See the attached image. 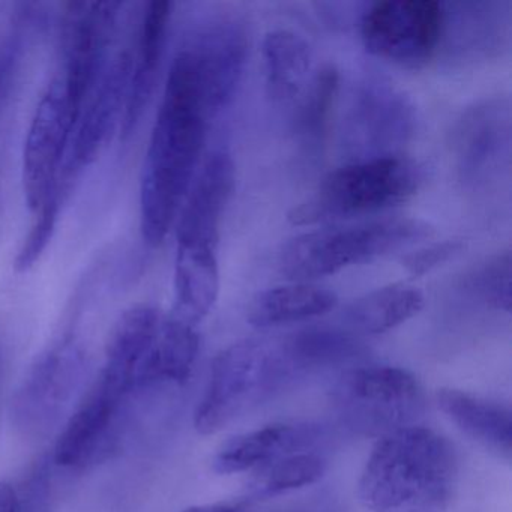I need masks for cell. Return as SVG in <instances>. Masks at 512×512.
I'll use <instances>...</instances> for the list:
<instances>
[{
    "label": "cell",
    "mask_w": 512,
    "mask_h": 512,
    "mask_svg": "<svg viewBox=\"0 0 512 512\" xmlns=\"http://www.w3.org/2000/svg\"><path fill=\"white\" fill-rule=\"evenodd\" d=\"M133 71V52L112 53L100 79L83 104L65 155L55 197L67 202L74 182L91 166L112 139L124 119Z\"/></svg>",
    "instance_id": "cell-10"
},
{
    "label": "cell",
    "mask_w": 512,
    "mask_h": 512,
    "mask_svg": "<svg viewBox=\"0 0 512 512\" xmlns=\"http://www.w3.org/2000/svg\"><path fill=\"white\" fill-rule=\"evenodd\" d=\"M332 403L350 430L380 439L415 425L424 413L425 394L409 371L371 365L344 373L332 389Z\"/></svg>",
    "instance_id": "cell-8"
},
{
    "label": "cell",
    "mask_w": 512,
    "mask_h": 512,
    "mask_svg": "<svg viewBox=\"0 0 512 512\" xmlns=\"http://www.w3.org/2000/svg\"><path fill=\"white\" fill-rule=\"evenodd\" d=\"M511 143V113L503 101H487L470 109L455 134L461 173L466 181L487 179L503 160Z\"/></svg>",
    "instance_id": "cell-16"
},
{
    "label": "cell",
    "mask_w": 512,
    "mask_h": 512,
    "mask_svg": "<svg viewBox=\"0 0 512 512\" xmlns=\"http://www.w3.org/2000/svg\"><path fill=\"white\" fill-rule=\"evenodd\" d=\"M266 512H319L313 511V509H275V511H266Z\"/></svg>",
    "instance_id": "cell-32"
},
{
    "label": "cell",
    "mask_w": 512,
    "mask_h": 512,
    "mask_svg": "<svg viewBox=\"0 0 512 512\" xmlns=\"http://www.w3.org/2000/svg\"><path fill=\"white\" fill-rule=\"evenodd\" d=\"M293 377L280 344L259 340L232 344L212 362L211 377L194 416L196 430L203 436L218 433Z\"/></svg>",
    "instance_id": "cell-6"
},
{
    "label": "cell",
    "mask_w": 512,
    "mask_h": 512,
    "mask_svg": "<svg viewBox=\"0 0 512 512\" xmlns=\"http://www.w3.org/2000/svg\"><path fill=\"white\" fill-rule=\"evenodd\" d=\"M205 83L212 113L223 112L235 97L248 53L245 26L233 17H221L202 29L190 43Z\"/></svg>",
    "instance_id": "cell-15"
},
{
    "label": "cell",
    "mask_w": 512,
    "mask_h": 512,
    "mask_svg": "<svg viewBox=\"0 0 512 512\" xmlns=\"http://www.w3.org/2000/svg\"><path fill=\"white\" fill-rule=\"evenodd\" d=\"M326 461L311 452H298L260 467L251 482L250 499L266 500L307 487L322 478Z\"/></svg>",
    "instance_id": "cell-25"
},
{
    "label": "cell",
    "mask_w": 512,
    "mask_h": 512,
    "mask_svg": "<svg viewBox=\"0 0 512 512\" xmlns=\"http://www.w3.org/2000/svg\"><path fill=\"white\" fill-rule=\"evenodd\" d=\"M469 287L485 304L499 311H511V253L497 254L473 271Z\"/></svg>",
    "instance_id": "cell-27"
},
{
    "label": "cell",
    "mask_w": 512,
    "mask_h": 512,
    "mask_svg": "<svg viewBox=\"0 0 512 512\" xmlns=\"http://www.w3.org/2000/svg\"><path fill=\"white\" fill-rule=\"evenodd\" d=\"M77 118L67 88L55 73L32 116L23 148V193L34 215L52 202Z\"/></svg>",
    "instance_id": "cell-11"
},
{
    "label": "cell",
    "mask_w": 512,
    "mask_h": 512,
    "mask_svg": "<svg viewBox=\"0 0 512 512\" xmlns=\"http://www.w3.org/2000/svg\"><path fill=\"white\" fill-rule=\"evenodd\" d=\"M88 367V350L74 335H65L44 350L11 401L17 430L29 439L49 436L82 391Z\"/></svg>",
    "instance_id": "cell-9"
},
{
    "label": "cell",
    "mask_w": 512,
    "mask_h": 512,
    "mask_svg": "<svg viewBox=\"0 0 512 512\" xmlns=\"http://www.w3.org/2000/svg\"><path fill=\"white\" fill-rule=\"evenodd\" d=\"M163 316L157 308L139 304L119 317L103 367L56 443L58 466L82 470L109 451L131 400L142 392L140 371Z\"/></svg>",
    "instance_id": "cell-2"
},
{
    "label": "cell",
    "mask_w": 512,
    "mask_h": 512,
    "mask_svg": "<svg viewBox=\"0 0 512 512\" xmlns=\"http://www.w3.org/2000/svg\"><path fill=\"white\" fill-rule=\"evenodd\" d=\"M424 301V295L415 287L392 284L353 301L344 319L355 331L383 334L415 317L424 308Z\"/></svg>",
    "instance_id": "cell-23"
},
{
    "label": "cell",
    "mask_w": 512,
    "mask_h": 512,
    "mask_svg": "<svg viewBox=\"0 0 512 512\" xmlns=\"http://www.w3.org/2000/svg\"><path fill=\"white\" fill-rule=\"evenodd\" d=\"M322 436L319 425L277 422L227 440L215 454L212 467L220 475L266 466L278 458L307 452Z\"/></svg>",
    "instance_id": "cell-17"
},
{
    "label": "cell",
    "mask_w": 512,
    "mask_h": 512,
    "mask_svg": "<svg viewBox=\"0 0 512 512\" xmlns=\"http://www.w3.org/2000/svg\"><path fill=\"white\" fill-rule=\"evenodd\" d=\"M122 8L121 2H73L65 8L56 74L64 82L77 116L112 56Z\"/></svg>",
    "instance_id": "cell-13"
},
{
    "label": "cell",
    "mask_w": 512,
    "mask_h": 512,
    "mask_svg": "<svg viewBox=\"0 0 512 512\" xmlns=\"http://www.w3.org/2000/svg\"><path fill=\"white\" fill-rule=\"evenodd\" d=\"M172 7L167 0H155L143 13L137 50L133 53L130 89L121 124L122 137H128L136 130L154 94L158 71L166 49Z\"/></svg>",
    "instance_id": "cell-18"
},
{
    "label": "cell",
    "mask_w": 512,
    "mask_h": 512,
    "mask_svg": "<svg viewBox=\"0 0 512 512\" xmlns=\"http://www.w3.org/2000/svg\"><path fill=\"white\" fill-rule=\"evenodd\" d=\"M431 235L433 229L427 223L412 218L316 230L287 242L280 254V269L289 280L308 283L379 259Z\"/></svg>",
    "instance_id": "cell-7"
},
{
    "label": "cell",
    "mask_w": 512,
    "mask_h": 512,
    "mask_svg": "<svg viewBox=\"0 0 512 512\" xmlns=\"http://www.w3.org/2000/svg\"><path fill=\"white\" fill-rule=\"evenodd\" d=\"M332 290L311 283H292L259 293L248 308V322L256 328H275L323 316L337 307Z\"/></svg>",
    "instance_id": "cell-21"
},
{
    "label": "cell",
    "mask_w": 512,
    "mask_h": 512,
    "mask_svg": "<svg viewBox=\"0 0 512 512\" xmlns=\"http://www.w3.org/2000/svg\"><path fill=\"white\" fill-rule=\"evenodd\" d=\"M457 482L454 446L430 428L410 425L377 440L359 497L371 512H445Z\"/></svg>",
    "instance_id": "cell-3"
},
{
    "label": "cell",
    "mask_w": 512,
    "mask_h": 512,
    "mask_svg": "<svg viewBox=\"0 0 512 512\" xmlns=\"http://www.w3.org/2000/svg\"><path fill=\"white\" fill-rule=\"evenodd\" d=\"M463 248L464 242L461 239H448V241L437 242L415 253L407 254L401 263L413 277H421L436 269L437 266L449 262L452 257L460 254Z\"/></svg>",
    "instance_id": "cell-29"
},
{
    "label": "cell",
    "mask_w": 512,
    "mask_h": 512,
    "mask_svg": "<svg viewBox=\"0 0 512 512\" xmlns=\"http://www.w3.org/2000/svg\"><path fill=\"white\" fill-rule=\"evenodd\" d=\"M445 13L436 0H385L362 17L365 49L406 68L427 64L442 38Z\"/></svg>",
    "instance_id": "cell-12"
},
{
    "label": "cell",
    "mask_w": 512,
    "mask_h": 512,
    "mask_svg": "<svg viewBox=\"0 0 512 512\" xmlns=\"http://www.w3.org/2000/svg\"><path fill=\"white\" fill-rule=\"evenodd\" d=\"M244 503H214V505L193 506L184 512H241Z\"/></svg>",
    "instance_id": "cell-31"
},
{
    "label": "cell",
    "mask_w": 512,
    "mask_h": 512,
    "mask_svg": "<svg viewBox=\"0 0 512 512\" xmlns=\"http://www.w3.org/2000/svg\"><path fill=\"white\" fill-rule=\"evenodd\" d=\"M278 344L295 376L304 371L343 364L362 353V344L350 332L328 326L302 329Z\"/></svg>",
    "instance_id": "cell-24"
},
{
    "label": "cell",
    "mask_w": 512,
    "mask_h": 512,
    "mask_svg": "<svg viewBox=\"0 0 512 512\" xmlns=\"http://www.w3.org/2000/svg\"><path fill=\"white\" fill-rule=\"evenodd\" d=\"M340 88V73L334 65H325L311 80L298 115V130L308 142H319L328 127Z\"/></svg>",
    "instance_id": "cell-26"
},
{
    "label": "cell",
    "mask_w": 512,
    "mask_h": 512,
    "mask_svg": "<svg viewBox=\"0 0 512 512\" xmlns=\"http://www.w3.org/2000/svg\"><path fill=\"white\" fill-rule=\"evenodd\" d=\"M266 94L275 103H289L308 85L311 49L301 35L275 29L263 40Z\"/></svg>",
    "instance_id": "cell-22"
},
{
    "label": "cell",
    "mask_w": 512,
    "mask_h": 512,
    "mask_svg": "<svg viewBox=\"0 0 512 512\" xmlns=\"http://www.w3.org/2000/svg\"><path fill=\"white\" fill-rule=\"evenodd\" d=\"M34 20V14H22L0 37V112L7 106L19 77Z\"/></svg>",
    "instance_id": "cell-28"
},
{
    "label": "cell",
    "mask_w": 512,
    "mask_h": 512,
    "mask_svg": "<svg viewBox=\"0 0 512 512\" xmlns=\"http://www.w3.org/2000/svg\"><path fill=\"white\" fill-rule=\"evenodd\" d=\"M0 512H20L16 491L5 482H0Z\"/></svg>",
    "instance_id": "cell-30"
},
{
    "label": "cell",
    "mask_w": 512,
    "mask_h": 512,
    "mask_svg": "<svg viewBox=\"0 0 512 512\" xmlns=\"http://www.w3.org/2000/svg\"><path fill=\"white\" fill-rule=\"evenodd\" d=\"M415 109L403 92L389 83L368 80L353 101L352 125L356 146L368 157L394 155L415 131Z\"/></svg>",
    "instance_id": "cell-14"
},
{
    "label": "cell",
    "mask_w": 512,
    "mask_h": 512,
    "mask_svg": "<svg viewBox=\"0 0 512 512\" xmlns=\"http://www.w3.org/2000/svg\"><path fill=\"white\" fill-rule=\"evenodd\" d=\"M439 409L470 439L503 460L512 457V413L502 404L478 395L443 388L436 394Z\"/></svg>",
    "instance_id": "cell-19"
},
{
    "label": "cell",
    "mask_w": 512,
    "mask_h": 512,
    "mask_svg": "<svg viewBox=\"0 0 512 512\" xmlns=\"http://www.w3.org/2000/svg\"><path fill=\"white\" fill-rule=\"evenodd\" d=\"M214 118L196 58L182 47L167 74L140 178V232L151 248L175 226Z\"/></svg>",
    "instance_id": "cell-1"
},
{
    "label": "cell",
    "mask_w": 512,
    "mask_h": 512,
    "mask_svg": "<svg viewBox=\"0 0 512 512\" xmlns=\"http://www.w3.org/2000/svg\"><path fill=\"white\" fill-rule=\"evenodd\" d=\"M235 188V164L217 151L203 164L176 218V257L172 313L199 325L220 292L218 242L224 212Z\"/></svg>",
    "instance_id": "cell-4"
},
{
    "label": "cell",
    "mask_w": 512,
    "mask_h": 512,
    "mask_svg": "<svg viewBox=\"0 0 512 512\" xmlns=\"http://www.w3.org/2000/svg\"><path fill=\"white\" fill-rule=\"evenodd\" d=\"M424 169L400 154L362 158L329 173L313 196L293 209L296 226L376 214L415 196Z\"/></svg>",
    "instance_id": "cell-5"
},
{
    "label": "cell",
    "mask_w": 512,
    "mask_h": 512,
    "mask_svg": "<svg viewBox=\"0 0 512 512\" xmlns=\"http://www.w3.org/2000/svg\"><path fill=\"white\" fill-rule=\"evenodd\" d=\"M199 353L196 328L169 314L163 317L157 337L143 361L140 371V391L175 383L187 382Z\"/></svg>",
    "instance_id": "cell-20"
}]
</instances>
